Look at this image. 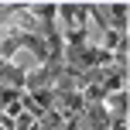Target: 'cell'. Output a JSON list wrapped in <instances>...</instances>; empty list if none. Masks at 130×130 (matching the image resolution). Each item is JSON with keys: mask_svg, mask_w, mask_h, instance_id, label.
<instances>
[{"mask_svg": "<svg viewBox=\"0 0 130 130\" xmlns=\"http://www.w3.org/2000/svg\"><path fill=\"white\" fill-rule=\"evenodd\" d=\"M27 96H31L45 113H48V110H55V99H58V96H55V89H38V92H27Z\"/></svg>", "mask_w": 130, "mask_h": 130, "instance_id": "cell-3", "label": "cell"}, {"mask_svg": "<svg viewBox=\"0 0 130 130\" xmlns=\"http://www.w3.org/2000/svg\"><path fill=\"white\" fill-rule=\"evenodd\" d=\"M127 10H130L127 4H110V7H103L110 31H117V34H127Z\"/></svg>", "mask_w": 130, "mask_h": 130, "instance_id": "cell-2", "label": "cell"}, {"mask_svg": "<svg viewBox=\"0 0 130 130\" xmlns=\"http://www.w3.org/2000/svg\"><path fill=\"white\" fill-rule=\"evenodd\" d=\"M24 79H27V69L14 62H4L0 58V86H10V89H24Z\"/></svg>", "mask_w": 130, "mask_h": 130, "instance_id": "cell-1", "label": "cell"}]
</instances>
